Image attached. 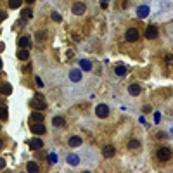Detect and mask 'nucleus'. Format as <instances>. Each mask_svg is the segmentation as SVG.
I'll list each match as a JSON object with an SVG mask.
<instances>
[{
  "label": "nucleus",
  "instance_id": "nucleus-2",
  "mask_svg": "<svg viewBox=\"0 0 173 173\" xmlns=\"http://www.w3.org/2000/svg\"><path fill=\"white\" fill-rule=\"evenodd\" d=\"M30 128H31L33 133H36V135H43V133H45V125H43L42 121H31Z\"/></svg>",
  "mask_w": 173,
  "mask_h": 173
},
{
  "label": "nucleus",
  "instance_id": "nucleus-11",
  "mask_svg": "<svg viewBox=\"0 0 173 173\" xmlns=\"http://www.w3.org/2000/svg\"><path fill=\"white\" fill-rule=\"evenodd\" d=\"M11 92H12L11 83H0V94L2 95H11Z\"/></svg>",
  "mask_w": 173,
  "mask_h": 173
},
{
  "label": "nucleus",
  "instance_id": "nucleus-30",
  "mask_svg": "<svg viewBox=\"0 0 173 173\" xmlns=\"http://www.w3.org/2000/svg\"><path fill=\"white\" fill-rule=\"evenodd\" d=\"M35 82H36V85H38V87H43V82H42V78H40V76H36Z\"/></svg>",
  "mask_w": 173,
  "mask_h": 173
},
{
  "label": "nucleus",
  "instance_id": "nucleus-18",
  "mask_svg": "<svg viewBox=\"0 0 173 173\" xmlns=\"http://www.w3.org/2000/svg\"><path fill=\"white\" fill-rule=\"evenodd\" d=\"M52 125L61 128V126L66 125V121H64V118H61V116H54V118H52Z\"/></svg>",
  "mask_w": 173,
  "mask_h": 173
},
{
  "label": "nucleus",
  "instance_id": "nucleus-5",
  "mask_svg": "<svg viewBox=\"0 0 173 173\" xmlns=\"http://www.w3.org/2000/svg\"><path fill=\"white\" fill-rule=\"evenodd\" d=\"M71 11H73V14H75V16H83L85 11H87V5H85L83 2H76V4L73 5Z\"/></svg>",
  "mask_w": 173,
  "mask_h": 173
},
{
  "label": "nucleus",
  "instance_id": "nucleus-24",
  "mask_svg": "<svg viewBox=\"0 0 173 173\" xmlns=\"http://www.w3.org/2000/svg\"><path fill=\"white\" fill-rule=\"evenodd\" d=\"M21 4H23V0H9V7L11 9H18V7H21Z\"/></svg>",
  "mask_w": 173,
  "mask_h": 173
},
{
  "label": "nucleus",
  "instance_id": "nucleus-34",
  "mask_svg": "<svg viewBox=\"0 0 173 173\" xmlns=\"http://www.w3.org/2000/svg\"><path fill=\"white\" fill-rule=\"evenodd\" d=\"M2 147H4V140H2V138H0V149H2Z\"/></svg>",
  "mask_w": 173,
  "mask_h": 173
},
{
  "label": "nucleus",
  "instance_id": "nucleus-10",
  "mask_svg": "<svg viewBox=\"0 0 173 173\" xmlns=\"http://www.w3.org/2000/svg\"><path fill=\"white\" fill-rule=\"evenodd\" d=\"M69 80L75 82V83L80 82V80H82V69H71V71H69Z\"/></svg>",
  "mask_w": 173,
  "mask_h": 173
},
{
  "label": "nucleus",
  "instance_id": "nucleus-9",
  "mask_svg": "<svg viewBox=\"0 0 173 173\" xmlns=\"http://www.w3.org/2000/svg\"><path fill=\"white\" fill-rule=\"evenodd\" d=\"M69 147H80L82 145V142H83V138L78 137V135H73V137H69Z\"/></svg>",
  "mask_w": 173,
  "mask_h": 173
},
{
  "label": "nucleus",
  "instance_id": "nucleus-3",
  "mask_svg": "<svg viewBox=\"0 0 173 173\" xmlns=\"http://www.w3.org/2000/svg\"><path fill=\"white\" fill-rule=\"evenodd\" d=\"M170 158H171V149H168V147L158 149V159H159V161H168Z\"/></svg>",
  "mask_w": 173,
  "mask_h": 173
},
{
  "label": "nucleus",
  "instance_id": "nucleus-27",
  "mask_svg": "<svg viewBox=\"0 0 173 173\" xmlns=\"http://www.w3.org/2000/svg\"><path fill=\"white\" fill-rule=\"evenodd\" d=\"M48 161H50V165L57 163V154H55V152H50V156H48Z\"/></svg>",
  "mask_w": 173,
  "mask_h": 173
},
{
  "label": "nucleus",
  "instance_id": "nucleus-20",
  "mask_svg": "<svg viewBox=\"0 0 173 173\" xmlns=\"http://www.w3.org/2000/svg\"><path fill=\"white\" fill-rule=\"evenodd\" d=\"M128 149H130V151L140 149V142H138L137 138H131V140H128Z\"/></svg>",
  "mask_w": 173,
  "mask_h": 173
},
{
  "label": "nucleus",
  "instance_id": "nucleus-12",
  "mask_svg": "<svg viewBox=\"0 0 173 173\" xmlns=\"http://www.w3.org/2000/svg\"><path fill=\"white\" fill-rule=\"evenodd\" d=\"M43 119H45V116H43L42 111H33L30 116V121H42L43 123Z\"/></svg>",
  "mask_w": 173,
  "mask_h": 173
},
{
  "label": "nucleus",
  "instance_id": "nucleus-17",
  "mask_svg": "<svg viewBox=\"0 0 173 173\" xmlns=\"http://www.w3.org/2000/svg\"><path fill=\"white\" fill-rule=\"evenodd\" d=\"M140 90H142V88H140V85H138V83H131L130 87H128V92H130L131 95H138V94H140Z\"/></svg>",
  "mask_w": 173,
  "mask_h": 173
},
{
  "label": "nucleus",
  "instance_id": "nucleus-13",
  "mask_svg": "<svg viewBox=\"0 0 173 173\" xmlns=\"http://www.w3.org/2000/svg\"><path fill=\"white\" fill-rule=\"evenodd\" d=\"M18 43H19V47H21V48H30V47H31V40H30V36H21Z\"/></svg>",
  "mask_w": 173,
  "mask_h": 173
},
{
  "label": "nucleus",
  "instance_id": "nucleus-28",
  "mask_svg": "<svg viewBox=\"0 0 173 173\" xmlns=\"http://www.w3.org/2000/svg\"><path fill=\"white\" fill-rule=\"evenodd\" d=\"M52 19H54L55 23H61V19H62V18H61L59 12H52Z\"/></svg>",
  "mask_w": 173,
  "mask_h": 173
},
{
  "label": "nucleus",
  "instance_id": "nucleus-14",
  "mask_svg": "<svg viewBox=\"0 0 173 173\" xmlns=\"http://www.w3.org/2000/svg\"><path fill=\"white\" fill-rule=\"evenodd\" d=\"M102 154H104V158H113V156L116 154V149H114L113 145H106V147L102 149Z\"/></svg>",
  "mask_w": 173,
  "mask_h": 173
},
{
  "label": "nucleus",
  "instance_id": "nucleus-33",
  "mask_svg": "<svg viewBox=\"0 0 173 173\" xmlns=\"http://www.w3.org/2000/svg\"><path fill=\"white\" fill-rule=\"evenodd\" d=\"M108 4H109V0H102V7L104 9H108Z\"/></svg>",
  "mask_w": 173,
  "mask_h": 173
},
{
  "label": "nucleus",
  "instance_id": "nucleus-32",
  "mask_svg": "<svg viewBox=\"0 0 173 173\" xmlns=\"http://www.w3.org/2000/svg\"><path fill=\"white\" fill-rule=\"evenodd\" d=\"M4 168H5V161H4V159L0 158V170H4Z\"/></svg>",
  "mask_w": 173,
  "mask_h": 173
},
{
  "label": "nucleus",
  "instance_id": "nucleus-6",
  "mask_svg": "<svg viewBox=\"0 0 173 173\" xmlns=\"http://www.w3.org/2000/svg\"><path fill=\"white\" fill-rule=\"evenodd\" d=\"M95 114L99 116V118H108V114H109V108L106 106V104H99L95 108Z\"/></svg>",
  "mask_w": 173,
  "mask_h": 173
},
{
  "label": "nucleus",
  "instance_id": "nucleus-19",
  "mask_svg": "<svg viewBox=\"0 0 173 173\" xmlns=\"http://www.w3.org/2000/svg\"><path fill=\"white\" fill-rule=\"evenodd\" d=\"M18 57H19L21 61H28V57H30L28 48H19V50H18Z\"/></svg>",
  "mask_w": 173,
  "mask_h": 173
},
{
  "label": "nucleus",
  "instance_id": "nucleus-22",
  "mask_svg": "<svg viewBox=\"0 0 173 173\" xmlns=\"http://www.w3.org/2000/svg\"><path fill=\"white\" fill-rule=\"evenodd\" d=\"M9 118V113H7V108L2 104L0 106V121H5V119Z\"/></svg>",
  "mask_w": 173,
  "mask_h": 173
},
{
  "label": "nucleus",
  "instance_id": "nucleus-21",
  "mask_svg": "<svg viewBox=\"0 0 173 173\" xmlns=\"http://www.w3.org/2000/svg\"><path fill=\"white\" fill-rule=\"evenodd\" d=\"M80 68H82L83 71H90V69H92V62H90L88 59H82L80 61Z\"/></svg>",
  "mask_w": 173,
  "mask_h": 173
},
{
  "label": "nucleus",
  "instance_id": "nucleus-16",
  "mask_svg": "<svg viewBox=\"0 0 173 173\" xmlns=\"http://www.w3.org/2000/svg\"><path fill=\"white\" fill-rule=\"evenodd\" d=\"M66 161H68V165H71V166H78V163H80V158H78L76 154H69L68 158H66Z\"/></svg>",
  "mask_w": 173,
  "mask_h": 173
},
{
  "label": "nucleus",
  "instance_id": "nucleus-1",
  "mask_svg": "<svg viewBox=\"0 0 173 173\" xmlns=\"http://www.w3.org/2000/svg\"><path fill=\"white\" fill-rule=\"evenodd\" d=\"M30 106H31L33 109H35V111H43V109H47V102H45L43 95L36 94V95L30 101Z\"/></svg>",
  "mask_w": 173,
  "mask_h": 173
},
{
  "label": "nucleus",
  "instance_id": "nucleus-25",
  "mask_svg": "<svg viewBox=\"0 0 173 173\" xmlns=\"http://www.w3.org/2000/svg\"><path fill=\"white\" fill-rule=\"evenodd\" d=\"M114 73H116L118 76H123V75H126V68L125 66H118V68L114 69Z\"/></svg>",
  "mask_w": 173,
  "mask_h": 173
},
{
  "label": "nucleus",
  "instance_id": "nucleus-26",
  "mask_svg": "<svg viewBox=\"0 0 173 173\" xmlns=\"http://www.w3.org/2000/svg\"><path fill=\"white\" fill-rule=\"evenodd\" d=\"M21 16H23V19H30L31 16H33V12H31V9H24V11L21 12Z\"/></svg>",
  "mask_w": 173,
  "mask_h": 173
},
{
  "label": "nucleus",
  "instance_id": "nucleus-7",
  "mask_svg": "<svg viewBox=\"0 0 173 173\" xmlns=\"http://www.w3.org/2000/svg\"><path fill=\"white\" fill-rule=\"evenodd\" d=\"M43 147V140L42 138H30V149L33 151H38Z\"/></svg>",
  "mask_w": 173,
  "mask_h": 173
},
{
  "label": "nucleus",
  "instance_id": "nucleus-15",
  "mask_svg": "<svg viewBox=\"0 0 173 173\" xmlns=\"http://www.w3.org/2000/svg\"><path fill=\"white\" fill-rule=\"evenodd\" d=\"M137 16H138V18H147V16H149V7H147V5H140V7H138V9H137Z\"/></svg>",
  "mask_w": 173,
  "mask_h": 173
},
{
  "label": "nucleus",
  "instance_id": "nucleus-31",
  "mask_svg": "<svg viewBox=\"0 0 173 173\" xmlns=\"http://www.w3.org/2000/svg\"><path fill=\"white\" fill-rule=\"evenodd\" d=\"M7 18V12L5 11H0V21H4Z\"/></svg>",
  "mask_w": 173,
  "mask_h": 173
},
{
  "label": "nucleus",
  "instance_id": "nucleus-23",
  "mask_svg": "<svg viewBox=\"0 0 173 173\" xmlns=\"http://www.w3.org/2000/svg\"><path fill=\"white\" fill-rule=\"evenodd\" d=\"M26 170H28V171H31V173H36L40 168H38V165H36L35 161H30V163H28V166H26Z\"/></svg>",
  "mask_w": 173,
  "mask_h": 173
},
{
  "label": "nucleus",
  "instance_id": "nucleus-29",
  "mask_svg": "<svg viewBox=\"0 0 173 173\" xmlns=\"http://www.w3.org/2000/svg\"><path fill=\"white\" fill-rule=\"evenodd\" d=\"M36 40H45V33H43V31H38V33H36Z\"/></svg>",
  "mask_w": 173,
  "mask_h": 173
},
{
  "label": "nucleus",
  "instance_id": "nucleus-4",
  "mask_svg": "<svg viewBox=\"0 0 173 173\" xmlns=\"http://www.w3.org/2000/svg\"><path fill=\"white\" fill-rule=\"evenodd\" d=\"M125 38L126 42H137L138 40V30H135V28H128L125 33Z\"/></svg>",
  "mask_w": 173,
  "mask_h": 173
},
{
  "label": "nucleus",
  "instance_id": "nucleus-36",
  "mask_svg": "<svg viewBox=\"0 0 173 173\" xmlns=\"http://www.w3.org/2000/svg\"><path fill=\"white\" fill-rule=\"evenodd\" d=\"M2 66H4V64H2V59H0V69H2Z\"/></svg>",
  "mask_w": 173,
  "mask_h": 173
},
{
  "label": "nucleus",
  "instance_id": "nucleus-8",
  "mask_svg": "<svg viewBox=\"0 0 173 173\" xmlns=\"http://www.w3.org/2000/svg\"><path fill=\"white\" fill-rule=\"evenodd\" d=\"M156 36H158V28H156V26H152V24H151V26H147V28H145V38L152 40V38H156Z\"/></svg>",
  "mask_w": 173,
  "mask_h": 173
},
{
  "label": "nucleus",
  "instance_id": "nucleus-35",
  "mask_svg": "<svg viewBox=\"0 0 173 173\" xmlns=\"http://www.w3.org/2000/svg\"><path fill=\"white\" fill-rule=\"evenodd\" d=\"M26 2H28V4H33V2H35V0H26Z\"/></svg>",
  "mask_w": 173,
  "mask_h": 173
}]
</instances>
